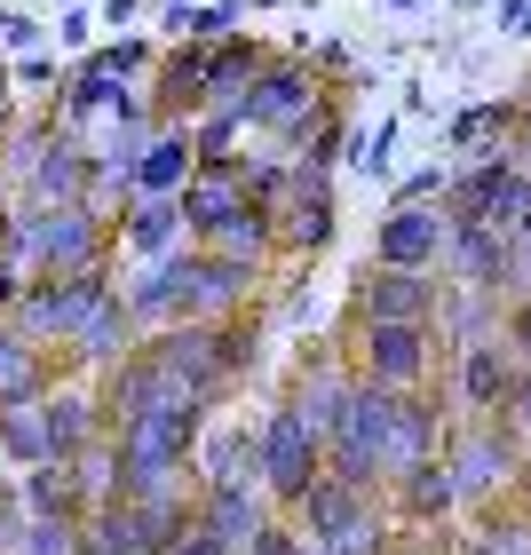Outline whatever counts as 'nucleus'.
I'll return each instance as SVG.
<instances>
[{"label": "nucleus", "mask_w": 531, "mask_h": 555, "mask_svg": "<svg viewBox=\"0 0 531 555\" xmlns=\"http://www.w3.org/2000/svg\"><path fill=\"white\" fill-rule=\"evenodd\" d=\"M207 413L215 405H191V397H167L159 413L128 421L112 437V461H119V500H151V492H183V468L198 437H207Z\"/></svg>", "instance_id": "nucleus-1"}, {"label": "nucleus", "mask_w": 531, "mask_h": 555, "mask_svg": "<svg viewBox=\"0 0 531 555\" xmlns=\"http://www.w3.org/2000/svg\"><path fill=\"white\" fill-rule=\"evenodd\" d=\"M444 468H452V492H461V508L468 516H484V508H508V492L523 485V437H516V421H461L444 437Z\"/></svg>", "instance_id": "nucleus-2"}, {"label": "nucleus", "mask_w": 531, "mask_h": 555, "mask_svg": "<svg viewBox=\"0 0 531 555\" xmlns=\"http://www.w3.org/2000/svg\"><path fill=\"white\" fill-rule=\"evenodd\" d=\"M24 207V262H33V278H72V270H88V262H112V246L119 231L95 207H40V198H16Z\"/></svg>", "instance_id": "nucleus-3"}, {"label": "nucleus", "mask_w": 531, "mask_h": 555, "mask_svg": "<svg viewBox=\"0 0 531 555\" xmlns=\"http://www.w3.org/2000/svg\"><path fill=\"white\" fill-rule=\"evenodd\" d=\"M255 437H262V500H270L277 516H286L294 500L325 476V437H318L310 421H301L294 397H277V405L255 421Z\"/></svg>", "instance_id": "nucleus-4"}, {"label": "nucleus", "mask_w": 531, "mask_h": 555, "mask_svg": "<svg viewBox=\"0 0 531 555\" xmlns=\"http://www.w3.org/2000/svg\"><path fill=\"white\" fill-rule=\"evenodd\" d=\"M255 286H262V262L215 255V246H183L174 255V318H191V325L255 310Z\"/></svg>", "instance_id": "nucleus-5"}, {"label": "nucleus", "mask_w": 531, "mask_h": 555, "mask_svg": "<svg viewBox=\"0 0 531 555\" xmlns=\"http://www.w3.org/2000/svg\"><path fill=\"white\" fill-rule=\"evenodd\" d=\"M437 325H358L349 318V373L358 382H381V389H420L437 373Z\"/></svg>", "instance_id": "nucleus-6"}, {"label": "nucleus", "mask_w": 531, "mask_h": 555, "mask_svg": "<svg viewBox=\"0 0 531 555\" xmlns=\"http://www.w3.org/2000/svg\"><path fill=\"white\" fill-rule=\"evenodd\" d=\"M238 112H246V128H255V135L301 143V128L325 112V88H318V72L301 64V56H270V64L255 72V88L238 95Z\"/></svg>", "instance_id": "nucleus-7"}, {"label": "nucleus", "mask_w": 531, "mask_h": 555, "mask_svg": "<svg viewBox=\"0 0 531 555\" xmlns=\"http://www.w3.org/2000/svg\"><path fill=\"white\" fill-rule=\"evenodd\" d=\"M112 286H119L112 262H88V270H72V278H33V286L16 294V310H9V318L48 349V341H72V334H80V318H88Z\"/></svg>", "instance_id": "nucleus-8"}, {"label": "nucleus", "mask_w": 531, "mask_h": 555, "mask_svg": "<svg viewBox=\"0 0 531 555\" xmlns=\"http://www.w3.org/2000/svg\"><path fill=\"white\" fill-rule=\"evenodd\" d=\"M523 198H531V167L516 159V151H492V159H468L461 175H452L444 215H452V222H492V231H516Z\"/></svg>", "instance_id": "nucleus-9"}, {"label": "nucleus", "mask_w": 531, "mask_h": 555, "mask_svg": "<svg viewBox=\"0 0 531 555\" xmlns=\"http://www.w3.org/2000/svg\"><path fill=\"white\" fill-rule=\"evenodd\" d=\"M444 310V278L437 270H381L365 262L349 286V318L358 325H437Z\"/></svg>", "instance_id": "nucleus-10"}, {"label": "nucleus", "mask_w": 531, "mask_h": 555, "mask_svg": "<svg viewBox=\"0 0 531 555\" xmlns=\"http://www.w3.org/2000/svg\"><path fill=\"white\" fill-rule=\"evenodd\" d=\"M286 198L270 207V238H277V255H318L325 238H334V167H310V159H286Z\"/></svg>", "instance_id": "nucleus-11"}, {"label": "nucleus", "mask_w": 531, "mask_h": 555, "mask_svg": "<svg viewBox=\"0 0 531 555\" xmlns=\"http://www.w3.org/2000/svg\"><path fill=\"white\" fill-rule=\"evenodd\" d=\"M143 349L159 358L167 389H174V397H191V405H215V397L231 389V373H222V358H215V325H191V318L151 325Z\"/></svg>", "instance_id": "nucleus-12"}, {"label": "nucleus", "mask_w": 531, "mask_h": 555, "mask_svg": "<svg viewBox=\"0 0 531 555\" xmlns=\"http://www.w3.org/2000/svg\"><path fill=\"white\" fill-rule=\"evenodd\" d=\"M444 278H452L461 294L508 301V294H516V231H492V222H452V238H444Z\"/></svg>", "instance_id": "nucleus-13"}, {"label": "nucleus", "mask_w": 531, "mask_h": 555, "mask_svg": "<svg viewBox=\"0 0 531 555\" xmlns=\"http://www.w3.org/2000/svg\"><path fill=\"white\" fill-rule=\"evenodd\" d=\"M444 238H452L444 198H413V207H389L373 222V262L381 270H444Z\"/></svg>", "instance_id": "nucleus-14"}, {"label": "nucleus", "mask_w": 531, "mask_h": 555, "mask_svg": "<svg viewBox=\"0 0 531 555\" xmlns=\"http://www.w3.org/2000/svg\"><path fill=\"white\" fill-rule=\"evenodd\" d=\"M452 397H461V421H508V397H516L508 341L500 334L461 341V358H452Z\"/></svg>", "instance_id": "nucleus-15"}, {"label": "nucleus", "mask_w": 531, "mask_h": 555, "mask_svg": "<svg viewBox=\"0 0 531 555\" xmlns=\"http://www.w3.org/2000/svg\"><path fill=\"white\" fill-rule=\"evenodd\" d=\"M167 373H159V358L135 341L119 365H104V382H95V413H104V437H119L128 421H143V413H159L167 405Z\"/></svg>", "instance_id": "nucleus-16"}, {"label": "nucleus", "mask_w": 531, "mask_h": 555, "mask_svg": "<svg viewBox=\"0 0 531 555\" xmlns=\"http://www.w3.org/2000/svg\"><path fill=\"white\" fill-rule=\"evenodd\" d=\"M191 516H198V532H207V540L246 555V540H255L262 516H270V500H262V485H198L191 492Z\"/></svg>", "instance_id": "nucleus-17"}, {"label": "nucleus", "mask_w": 531, "mask_h": 555, "mask_svg": "<svg viewBox=\"0 0 531 555\" xmlns=\"http://www.w3.org/2000/svg\"><path fill=\"white\" fill-rule=\"evenodd\" d=\"M381 492H389V516H397V524H420V532H428V524H452V516H461V492H452V468H444V452H437V461H413V468H397Z\"/></svg>", "instance_id": "nucleus-18"}, {"label": "nucleus", "mask_w": 531, "mask_h": 555, "mask_svg": "<svg viewBox=\"0 0 531 555\" xmlns=\"http://www.w3.org/2000/svg\"><path fill=\"white\" fill-rule=\"evenodd\" d=\"M174 207H183V238L207 246L222 222L246 207V175H238V167H191V183L174 191Z\"/></svg>", "instance_id": "nucleus-19"}, {"label": "nucleus", "mask_w": 531, "mask_h": 555, "mask_svg": "<svg viewBox=\"0 0 531 555\" xmlns=\"http://www.w3.org/2000/svg\"><path fill=\"white\" fill-rule=\"evenodd\" d=\"M191 167H198L191 119H159V128L143 135V151H135V198H174L191 183Z\"/></svg>", "instance_id": "nucleus-20"}, {"label": "nucleus", "mask_w": 531, "mask_h": 555, "mask_svg": "<svg viewBox=\"0 0 531 555\" xmlns=\"http://www.w3.org/2000/svg\"><path fill=\"white\" fill-rule=\"evenodd\" d=\"M135 341H143V325H135V310H128V301H119V286H112V294L80 318V334L64 341V358H72V365H88V373H104V365L128 358Z\"/></svg>", "instance_id": "nucleus-21"}, {"label": "nucleus", "mask_w": 531, "mask_h": 555, "mask_svg": "<svg viewBox=\"0 0 531 555\" xmlns=\"http://www.w3.org/2000/svg\"><path fill=\"white\" fill-rule=\"evenodd\" d=\"M198 485H262V437L246 421H215L191 452Z\"/></svg>", "instance_id": "nucleus-22"}, {"label": "nucleus", "mask_w": 531, "mask_h": 555, "mask_svg": "<svg viewBox=\"0 0 531 555\" xmlns=\"http://www.w3.org/2000/svg\"><path fill=\"white\" fill-rule=\"evenodd\" d=\"M365 508H381V492H358V485H341V476H318V485L301 492L286 516H294V532H301V540H318V547H325L334 532H349V524H358Z\"/></svg>", "instance_id": "nucleus-23"}, {"label": "nucleus", "mask_w": 531, "mask_h": 555, "mask_svg": "<svg viewBox=\"0 0 531 555\" xmlns=\"http://www.w3.org/2000/svg\"><path fill=\"white\" fill-rule=\"evenodd\" d=\"M40 428H48V461H80L88 444H104V413H95V389H48L40 397Z\"/></svg>", "instance_id": "nucleus-24"}, {"label": "nucleus", "mask_w": 531, "mask_h": 555, "mask_svg": "<svg viewBox=\"0 0 531 555\" xmlns=\"http://www.w3.org/2000/svg\"><path fill=\"white\" fill-rule=\"evenodd\" d=\"M80 191H88V143L72 128H56L40 143V159L24 167V198H40V207H72Z\"/></svg>", "instance_id": "nucleus-25"}, {"label": "nucleus", "mask_w": 531, "mask_h": 555, "mask_svg": "<svg viewBox=\"0 0 531 555\" xmlns=\"http://www.w3.org/2000/svg\"><path fill=\"white\" fill-rule=\"evenodd\" d=\"M444 437H452V428H444V413L428 405L420 389H397V397H389V476L413 468V461H437Z\"/></svg>", "instance_id": "nucleus-26"}, {"label": "nucleus", "mask_w": 531, "mask_h": 555, "mask_svg": "<svg viewBox=\"0 0 531 555\" xmlns=\"http://www.w3.org/2000/svg\"><path fill=\"white\" fill-rule=\"evenodd\" d=\"M48 389H56V358H48L16 318H0V405H33Z\"/></svg>", "instance_id": "nucleus-27"}, {"label": "nucleus", "mask_w": 531, "mask_h": 555, "mask_svg": "<svg viewBox=\"0 0 531 555\" xmlns=\"http://www.w3.org/2000/svg\"><path fill=\"white\" fill-rule=\"evenodd\" d=\"M112 231H119V246H128L135 262H167L174 246H191V238H183V207H174V198H128V215H119Z\"/></svg>", "instance_id": "nucleus-28"}, {"label": "nucleus", "mask_w": 531, "mask_h": 555, "mask_svg": "<svg viewBox=\"0 0 531 555\" xmlns=\"http://www.w3.org/2000/svg\"><path fill=\"white\" fill-rule=\"evenodd\" d=\"M349 389H358V373H349V358L341 349H325V358H301V382H294V405H301V421L318 428H334L341 421V405H349Z\"/></svg>", "instance_id": "nucleus-29"}, {"label": "nucleus", "mask_w": 531, "mask_h": 555, "mask_svg": "<svg viewBox=\"0 0 531 555\" xmlns=\"http://www.w3.org/2000/svg\"><path fill=\"white\" fill-rule=\"evenodd\" d=\"M270 56L255 40H238V33H222V40H207V104H238L246 88H255V72H262Z\"/></svg>", "instance_id": "nucleus-30"}, {"label": "nucleus", "mask_w": 531, "mask_h": 555, "mask_svg": "<svg viewBox=\"0 0 531 555\" xmlns=\"http://www.w3.org/2000/svg\"><path fill=\"white\" fill-rule=\"evenodd\" d=\"M16 500H24V516H80V485H72V461H40V468H16Z\"/></svg>", "instance_id": "nucleus-31"}, {"label": "nucleus", "mask_w": 531, "mask_h": 555, "mask_svg": "<svg viewBox=\"0 0 531 555\" xmlns=\"http://www.w3.org/2000/svg\"><path fill=\"white\" fill-rule=\"evenodd\" d=\"M128 516H135V547H143V555H167L174 540L191 532V500H183V492H151V500H128Z\"/></svg>", "instance_id": "nucleus-32"}, {"label": "nucleus", "mask_w": 531, "mask_h": 555, "mask_svg": "<svg viewBox=\"0 0 531 555\" xmlns=\"http://www.w3.org/2000/svg\"><path fill=\"white\" fill-rule=\"evenodd\" d=\"M174 255H183V246H174ZM174 255H167V262H143L128 286H119V301L135 310L143 334H151V325H174Z\"/></svg>", "instance_id": "nucleus-33"}, {"label": "nucleus", "mask_w": 531, "mask_h": 555, "mask_svg": "<svg viewBox=\"0 0 531 555\" xmlns=\"http://www.w3.org/2000/svg\"><path fill=\"white\" fill-rule=\"evenodd\" d=\"M0 461H9V468H40V461H48L40 397H33V405H0Z\"/></svg>", "instance_id": "nucleus-34"}, {"label": "nucleus", "mask_w": 531, "mask_h": 555, "mask_svg": "<svg viewBox=\"0 0 531 555\" xmlns=\"http://www.w3.org/2000/svg\"><path fill=\"white\" fill-rule=\"evenodd\" d=\"M437 334L444 341H484V334H500V301L492 294H444Z\"/></svg>", "instance_id": "nucleus-35"}, {"label": "nucleus", "mask_w": 531, "mask_h": 555, "mask_svg": "<svg viewBox=\"0 0 531 555\" xmlns=\"http://www.w3.org/2000/svg\"><path fill=\"white\" fill-rule=\"evenodd\" d=\"M215 358H222V373H255V358H262V318H215Z\"/></svg>", "instance_id": "nucleus-36"}, {"label": "nucleus", "mask_w": 531, "mask_h": 555, "mask_svg": "<svg viewBox=\"0 0 531 555\" xmlns=\"http://www.w3.org/2000/svg\"><path fill=\"white\" fill-rule=\"evenodd\" d=\"M325 555H397V516L389 508H365L349 532L325 540Z\"/></svg>", "instance_id": "nucleus-37"}, {"label": "nucleus", "mask_w": 531, "mask_h": 555, "mask_svg": "<svg viewBox=\"0 0 531 555\" xmlns=\"http://www.w3.org/2000/svg\"><path fill=\"white\" fill-rule=\"evenodd\" d=\"M9 555H80V516H24Z\"/></svg>", "instance_id": "nucleus-38"}, {"label": "nucleus", "mask_w": 531, "mask_h": 555, "mask_svg": "<svg viewBox=\"0 0 531 555\" xmlns=\"http://www.w3.org/2000/svg\"><path fill=\"white\" fill-rule=\"evenodd\" d=\"M468 547H476V555H531V524H523V516L484 508V516L468 524Z\"/></svg>", "instance_id": "nucleus-39"}, {"label": "nucleus", "mask_w": 531, "mask_h": 555, "mask_svg": "<svg viewBox=\"0 0 531 555\" xmlns=\"http://www.w3.org/2000/svg\"><path fill=\"white\" fill-rule=\"evenodd\" d=\"M500 128H508V112H500V104H476V112L452 119V151H476V159H484V143H500Z\"/></svg>", "instance_id": "nucleus-40"}, {"label": "nucleus", "mask_w": 531, "mask_h": 555, "mask_svg": "<svg viewBox=\"0 0 531 555\" xmlns=\"http://www.w3.org/2000/svg\"><path fill=\"white\" fill-rule=\"evenodd\" d=\"M500 341H508V358H516V365H531V286L500 301Z\"/></svg>", "instance_id": "nucleus-41"}, {"label": "nucleus", "mask_w": 531, "mask_h": 555, "mask_svg": "<svg viewBox=\"0 0 531 555\" xmlns=\"http://www.w3.org/2000/svg\"><path fill=\"white\" fill-rule=\"evenodd\" d=\"M389 151H397V119H381L373 135H349V167H358V175H381Z\"/></svg>", "instance_id": "nucleus-42"}, {"label": "nucleus", "mask_w": 531, "mask_h": 555, "mask_svg": "<svg viewBox=\"0 0 531 555\" xmlns=\"http://www.w3.org/2000/svg\"><path fill=\"white\" fill-rule=\"evenodd\" d=\"M246 555H310V540L294 532V516H262V532L246 540Z\"/></svg>", "instance_id": "nucleus-43"}, {"label": "nucleus", "mask_w": 531, "mask_h": 555, "mask_svg": "<svg viewBox=\"0 0 531 555\" xmlns=\"http://www.w3.org/2000/svg\"><path fill=\"white\" fill-rule=\"evenodd\" d=\"M444 191H452V167H413V175L397 183L389 207H413V198H444Z\"/></svg>", "instance_id": "nucleus-44"}, {"label": "nucleus", "mask_w": 531, "mask_h": 555, "mask_svg": "<svg viewBox=\"0 0 531 555\" xmlns=\"http://www.w3.org/2000/svg\"><path fill=\"white\" fill-rule=\"evenodd\" d=\"M0 40H9V48H33V40H40V16H24V9H0Z\"/></svg>", "instance_id": "nucleus-45"}, {"label": "nucleus", "mask_w": 531, "mask_h": 555, "mask_svg": "<svg viewBox=\"0 0 531 555\" xmlns=\"http://www.w3.org/2000/svg\"><path fill=\"white\" fill-rule=\"evenodd\" d=\"M167 555H231V547H222V540H207V532H198V516H191V532H183V540H174Z\"/></svg>", "instance_id": "nucleus-46"}, {"label": "nucleus", "mask_w": 531, "mask_h": 555, "mask_svg": "<svg viewBox=\"0 0 531 555\" xmlns=\"http://www.w3.org/2000/svg\"><path fill=\"white\" fill-rule=\"evenodd\" d=\"M16 80H33V88L56 80V88H64V72H56V56H24V64H16Z\"/></svg>", "instance_id": "nucleus-47"}, {"label": "nucleus", "mask_w": 531, "mask_h": 555, "mask_svg": "<svg viewBox=\"0 0 531 555\" xmlns=\"http://www.w3.org/2000/svg\"><path fill=\"white\" fill-rule=\"evenodd\" d=\"M508 421H531V365H516V397H508Z\"/></svg>", "instance_id": "nucleus-48"}, {"label": "nucleus", "mask_w": 531, "mask_h": 555, "mask_svg": "<svg viewBox=\"0 0 531 555\" xmlns=\"http://www.w3.org/2000/svg\"><path fill=\"white\" fill-rule=\"evenodd\" d=\"M88 24H95V16H88V9H64V24H56V33H64V40H72V48H80V40H88Z\"/></svg>", "instance_id": "nucleus-49"}, {"label": "nucleus", "mask_w": 531, "mask_h": 555, "mask_svg": "<svg viewBox=\"0 0 531 555\" xmlns=\"http://www.w3.org/2000/svg\"><path fill=\"white\" fill-rule=\"evenodd\" d=\"M143 16V0H104V24H135Z\"/></svg>", "instance_id": "nucleus-50"}, {"label": "nucleus", "mask_w": 531, "mask_h": 555, "mask_svg": "<svg viewBox=\"0 0 531 555\" xmlns=\"http://www.w3.org/2000/svg\"><path fill=\"white\" fill-rule=\"evenodd\" d=\"M508 33H531V0H508Z\"/></svg>", "instance_id": "nucleus-51"}, {"label": "nucleus", "mask_w": 531, "mask_h": 555, "mask_svg": "<svg viewBox=\"0 0 531 555\" xmlns=\"http://www.w3.org/2000/svg\"><path fill=\"white\" fill-rule=\"evenodd\" d=\"M516 159L531 167V112H523V135H516Z\"/></svg>", "instance_id": "nucleus-52"}, {"label": "nucleus", "mask_w": 531, "mask_h": 555, "mask_svg": "<svg viewBox=\"0 0 531 555\" xmlns=\"http://www.w3.org/2000/svg\"><path fill=\"white\" fill-rule=\"evenodd\" d=\"M0 135H9V72H0Z\"/></svg>", "instance_id": "nucleus-53"}, {"label": "nucleus", "mask_w": 531, "mask_h": 555, "mask_svg": "<svg viewBox=\"0 0 531 555\" xmlns=\"http://www.w3.org/2000/svg\"><path fill=\"white\" fill-rule=\"evenodd\" d=\"M516 437H523V461H531V421H516Z\"/></svg>", "instance_id": "nucleus-54"}, {"label": "nucleus", "mask_w": 531, "mask_h": 555, "mask_svg": "<svg viewBox=\"0 0 531 555\" xmlns=\"http://www.w3.org/2000/svg\"><path fill=\"white\" fill-rule=\"evenodd\" d=\"M444 555H476V547H468V540H452V547H444Z\"/></svg>", "instance_id": "nucleus-55"}]
</instances>
